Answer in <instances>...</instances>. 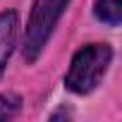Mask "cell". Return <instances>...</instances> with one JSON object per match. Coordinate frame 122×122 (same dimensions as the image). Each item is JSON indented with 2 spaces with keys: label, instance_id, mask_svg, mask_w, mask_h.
Listing matches in <instances>:
<instances>
[{
  "label": "cell",
  "instance_id": "cell-1",
  "mask_svg": "<svg viewBox=\"0 0 122 122\" xmlns=\"http://www.w3.org/2000/svg\"><path fill=\"white\" fill-rule=\"evenodd\" d=\"M112 60V50L105 43H91L84 46L74 57H72V65L65 74V86L72 93H89L93 91L103 74L108 72V65Z\"/></svg>",
  "mask_w": 122,
  "mask_h": 122
},
{
  "label": "cell",
  "instance_id": "cell-2",
  "mask_svg": "<svg viewBox=\"0 0 122 122\" xmlns=\"http://www.w3.org/2000/svg\"><path fill=\"white\" fill-rule=\"evenodd\" d=\"M67 3L70 0H34L31 19L26 26V41H24V55L29 62H34L41 55V50L46 48V43L53 34V26L57 24Z\"/></svg>",
  "mask_w": 122,
  "mask_h": 122
},
{
  "label": "cell",
  "instance_id": "cell-3",
  "mask_svg": "<svg viewBox=\"0 0 122 122\" xmlns=\"http://www.w3.org/2000/svg\"><path fill=\"white\" fill-rule=\"evenodd\" d=\"M17 31H19V17L17 12H3L0 15V74H3L7 57L12 53V46L17 41Z\"/></svg>",
  "mask_w": 122,
  "mask_h": 122
},
{
  "label": "cell",
  "instance_id": "cell-4",
  "mask_svg": "<svg viewBox=\"0 0 122 122\" xmlns=\"http://www.w3.org/2000/svg\"><path fill=\"white\" fill-rule=\"evenodd\" d=\"M96 17L110 26H117L122 19V0H96Z\"/></svg>",
  "mask_w": 122,
  "mask_h": 122
},
{
  "label": "cell",
  "instance_id": "cell-5",
  "mask_svg": "<svg viewBox=\"0 0 122 122\" xmlns=\"http://www.w3.org/2000/svg\"><path fill=\"white\" fill-rule=\"evenodd\" d=\"M17 103H12L7 96H3L0 93V120H7V117H12L15 112H17Z\"/></svg>",
  "mask_w": 122,
  "mask_h": 122
}]
</instances>
